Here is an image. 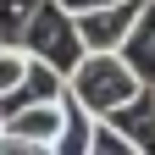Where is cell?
<instances>
[{"instance_id": "9a60e30c", "label": "cell", "mask_w": 155, "mask_h": 155, "mask_svg": "<svg viewBox=\"0 0 155 155\" xmlns=\"http://www.w3.org/2000/svg\"><path fill=\"white\" fill-rule=\"evenodd\" d=\"M0 45H6V39H0Z\"/></svg>"}, {"instance_id": "277c9868", "label": "cell", "mask_w": 155, "mask_h": 155, "mask_svg": "<svg viewBox=\"0 0 155 155\" xmlns=\"http://www.w3.org/2000/svg\"><path fill=\"white\" fill-rule=\"evenodd\" d=\"M61 100H67V72H55L45 61H28L22 83L0 100V116H17V111H28V105H61Z\"/></svg>"}, {"instance_id": "7a4b0ae2", "label": "cell", "mask_w": 155, "mask_h": 155, "mask_svg": "<svg viewBox=\"0 0 155 155\" xmlns=\"http://www.w3.org/2000/svg\"><path fill=\"white\" fill-rule=\"evenodd\" d=\"M17 45H22L28 61H45V67L67 72V78H72V67L89 55V50H83V39H78V17H72V11H61L55 0H45V6H39L28 22H22Z\"/></svg>"}, {"instance_id": "7c38bea8", "label": "cell", "mask_w": 155, "mask_h": 155, "mask_svg": "<svg viewBox=\"0 0 155 155\" xmlns=\"http://www.w3.org/2000/svg\"><path fill=\"white\" fill-rule=\"evenodd\" d=\"M0 155H50V144H28L17 133H0Z\"/></svg>"}, {"instance_id": "5b68a950", "label": "cell", "mask_w": 155, "mask_h": 155, "mask_svg": "<svg viewBox=\"0 0 155 155\" xmlns=\"http://www.w3.org/2000/svg\"><path fill=\"white\" fill-rule=\"evenodd\" d=\"M105 122H111L116 133H122V139H127V144H139L144 155H155V89L144 83V89H139V94H133V100H127L122 111H111V116H105Z\"/></svg>"}, {"instance_id": "30bf717a", "label": "cell", "mask_w": 155, "mask_h": 155, "mask_svg": "<svg viewBox=\"0 0 155 155\" xmlns=\"http://www.w3.org/2000/svg\"><path fill=\"white\" fill-rule=\"evenodd\" d=\"M22 72H28V55H22V45H0V100L22 83Z\"/></svg>"}, {"instance_id": "4fadbf2b", "label": "cell", "mask_w": 155, "mask_h": 155, "mask_svg": "<svg viewBox=\"0 0 155 155\" xmlns=\"http://www.w3.org/2000/svg\"><path fill=\"white\" fill-rule=\"evenodd\" d=\"M61 11H72V17H83V11H100V6H122V0H55Z\"/></svg>"}, {"instance_id": "5bb4252c", "label": "cell", "mask_w": 155, "mask_h": 155, "mask_svg": "<svg viewBox=\"0 0 155 155\" xmlns=\"http://www.w3.org/2000/svg\"><path fill=\"white\" fill-rule=\"evenodd\" d=\"M0 133H6V116H0Z\"/></svg>"}, {"instance_id": "52a82bcc", "label": "cell", "mask_w": 155, "mask_h": 155, "mask_svg": "<svg viewBox=\"0 0 155 155\" xmlns=\"http://www.w3.org/2000/svg\"><path fill=\"white\" fill-rule=\"evenodd\" d=\"M61 122H67V100L61 105H28V111L6 116V133H17V139H28V144H55Z\"/></svg>"}, {"instance_id": "3957f363", "label": "cell", "mask_w": 155, "mask_h": 155, "mask_svg": "<svg viewBox=\"0 0 155 155\" xmlns=\"http://www.w3.org/2000/svg\"><path fill=\"white\" fill-rule=\"evenodd\" d=\"M139 11H144V0H122V6L83 11V17H78V39H83V50H94V55H111V50H116V55H122L133 22H139Z\"/></svg>"}, {"instance_id": "8992f818", "label": "cell", "mask_w": 155, "mask_h": 155, "mask_svg": "<svg viewBox=\"0 0 155 155\" xmlns=\"http://www.w3.org/2000/svg\"><path fill=\"white\" fill-rule=\"evenodd\" d=\"M122 61L144 78V83L155 89V0H144V11H139V22H133L127 33V45H122Z\"/></svg>"}, {"instance_id": "8fae6325", "label": "cell", "mask_w": 155, "mask_h": 155, "mask_svg": "<svg viewBox=\"0 0 155 155\" xmlns=\"http://www.w3.org/2000/svg\"><path fill=\"white\" fill-rule=\"evenodd\" d=\"M89 155H144V150H139V144H127L111 122H94V144H89Z\"/></svg>"}, {"instance_id": "6da1fadb", "label": "cell", "mask_w": 155, "mask_h": 155, "mask_svg": "<svg viewBox=\"0 0 155 155\" xmlns=\"http://www.w3.org/2000/svg\"><path fill=\"white\" fill-rule=\"evenodd\" d=\"M139 89H144V78L133 72L116 50H111V55H94V50H89L83 61L72 67V78H67V100L83 105L89 116H100V122H105L111 111H122Z\"/></svg>"}, {"instance_id": "ba28073f", "label": "cell", "mask_w": 155, "mask_h": 155, "mask_svg": "<svg viewBox=\"0 0 155 155\" xmlns=\"http://www.w3.org/2000/svg\"><path fill=\"white\" fill-rule=\"evenodd\" d=\"M94 122H100V116H89L83 105L67 100V122H61V133H55L50 155H89V144H94Z\"/></svg>"}, {"instance_id": "9c48e42d", "label": "cell", "mask_w": 155, "mask_h": 155, "mask_svg": "<svg viewBox=\"0 0 155 155\" xmlns=\"http://www.w3.org/2000/svg\"><path fill=\"white\" fill-rule=\"evenodd\" d=\"M45 6V0H0V39L6 45H17V33H22V22Z\"/></svg>"}]
</instances>
